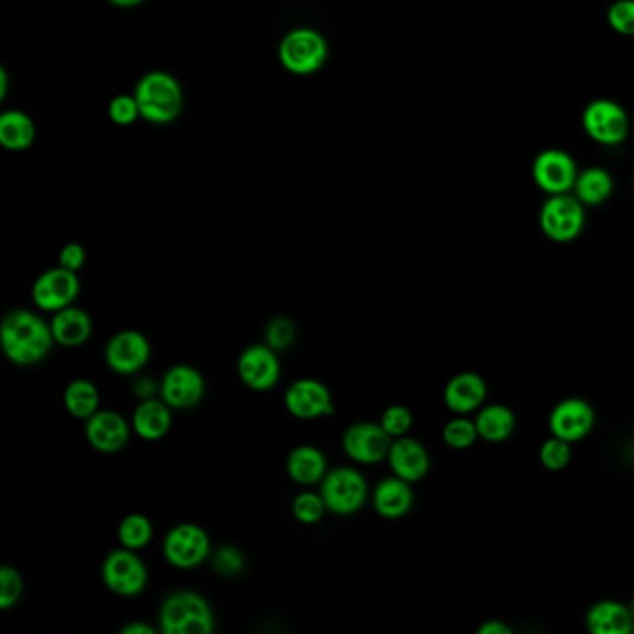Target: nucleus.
I'll list each match as a JSON object with an SVG mask.
<instances>
[{"instance_id": "19", "label": "nucleus", "mask_w": 634, "mask_h": 634, "mask_svg": "<svg viewBox=\"0 0 634 634\" xmlns=\"http://www.w3.org/2000/svg\"><path fill=\"white\" fill-rule=\"evenodd\" d=\"M86 437L101 453H118L129 442V426L116 411H97L87 419Z\"/></svg>"}, {"instance_id": "20", "label": "nucleus", "mask_w": 634, "mask_h": 634, "mask_svg": "<svg viewBox=\"0 0 634 634\" xmlns=\"http://www.w3.org/2000/svg\"><path fill=\"white\" fill-rule=\"evenodd\" d=\"M488 397L484 378L474 373H461L448 381L445 387V404L458 415H467L479 410Z\"/></svg>"}, {"instance_id": "3", "label": "nucleus", "mask_w": 634, "mask_h": 634, "mask_svg": "<svg viewBox=\"0 0 634 634\" xmlns=\"http://www.w3.org/2000/svg\"><path fill=\"white\" fill-rule=\"evenodd\" d=\"M158 620L166 634H207L214 631L211 607L193 591L169 596L162 604Z\"/></svg>"}, {"instance_id": "21", "label": "nucleus", "mask_w": 634, "mask_h": 634, "mask_svg": "<svg viewBox=\"0 0 634 634\" xmlns=\"http://www.w3.org/2000/svg\"><path fill=\"white\" fill-rule=\"evenodd\" d=\"M633 623L631 607L618 601H599L586 614V627L594 634H629Z\"/></svg>"}, {"instance_id": "13", "label": "nucleus", "mask_w": 634, "mask_h": 634, "mask_svg": "<svg viewBox=\"0 0 634 634\" xmlns=\"http://www.w3.org/2000/svg\"><path fill=\"white\" fill-rule=\"evenodd\" d=\"M536 185L548 193H567L575 187L577 166L566 151L548 150L538 155L532 166Z\"/></svg>"}, {"instance_id": "39", "label": "nucleus", "mask_w": 634, "mask_h": 634, "mask_svg": "<svg viewBox=\"0 0 634 634\" xmlns=\"http://www.w3.org/2000/svg\"><path fill=\"white\" fill-rule=\"evenodd\" d=\"M214 567L220 575H225V577L238 575L244 567L243 553L238 549L225 545V548L219 549V553L214 556Z\"/></svg>"}, {"instance_id": "30", "label": "nucleus", "mask_w": 634, "mask_h": 634, "mask_svg": "<svg viewBox=\"0 0 634 634\" xmlns=\"http://www.w3.org/2000/svg\"><path fill=\"white\" fill-rule=\"evenodd\" d=\"M118 536L124 548L138 551L150 543L151 536H153V525L148 517L131 514V516L125 517L119 525Z\"/></svg>"}, {"instance_id": "32", "label": "nucleus", "mask_w": 634, "mask_h": 634, "mask_svg": "<svg viewBox=\"0 0 634 634\" xmlns=\"http://www.w3.org/2000/svg\"><path fill=\"white\" fill-rule=\"evenodd\" d=\"M570 460H572V447L564 439L553 436L541 445L540 461L549 471H562Z\"/></svg>"}, {"instance_id": "18", "label": "nucleus", "mask_w": 634, "mask_h": 634, "mask_svg": "<svg viewBox=\"0 0 634 634\" xmlns=\"http://www.w3.org/2000/svg\"><path fill=\"white\" fill-rule=\"evenodd\" d=\"M387 458H389V466L395 477L406 482H416L428 473V450L411 437H398L397 442L391 443Z\"/></svg>"}, {"instance_id": "45", "label": "nucleus", "mask_w": 634, "mask_h": 634, "mask_svg": "<svg viewBox=\"0 0 634 634\" xmlns=\"http://www.w3.org/2000/svg\"><path fill=\"white\" fill-rule=\"evenodd\" d=\"M631 612H633V615H634V601H633V603H631Z\"/></svg>"}, {"instance_id": "43", "label": "nucleus", "mask_w": 634, "mask_h": 634, "mask_svg": "<svg viewBox=\"0 0 634 634\" xmlns=\"http://www.w3.org/2000/svg\"><path fill=\"white\" fill-rule=\"evenodd\" d=\"M108 2L118 8H132L142 4L143 0H108Z\"/></svg>"}, {"instance_id": "17", "label": "nucleus", "mask_w": 634, "mask_h": 634, "mask_svg": "<svg viewBox=\"0 0 634 634\" xmlns=\"http://www.w3.org/2000/svg\"><path fill=\"white\" fill-rule=\"evenodd\" d=\"M206 392V379L193 367L175 365L162 378V398L169 408L187 410L198 404Z\"/></svg>"}, {"instance_id": "38", "label": "nucleus", "mask_w": 634, "mask_h": 634, "mask_svg": "<svg viewBox=\"0 0 634 634\" xmlns=\"http://www.w3.org/2000/svg\"><path fill=\"white\" fill-rule=\"evenodd\" d=\"M609 23L623 36H634V0H618L609 10Z\"/></svg>"}, {"instance_id": "12", "label": "nucleus", "mask_w": 634, "mask_h": 634, "mask_svg": "<svg viewBox=\"0 0 634 634\" xmlns=\"http://www.w3.org/2000/svg\"><path fill=\"white\" fill-rule=\"evenodd\" d=\"M596 424V413L583 398H566L554 406L549 416V428L554 437L567 443L580 442Z\"/></svg>"}, {"instance_id": "33", "label": "nucleus", "mask_w": 634, "mask_h": 634, "mask_svg": "<svg viewBox=\"0 0 634 634\" xmlns=\"http://www.w3.org/2000/svg\"><path fill=\"white\" fill-rule=\"evenodd\" d=\"M326 510L328 506L324 503L322 495H317V493H300L298 497L294 498V517L304 525L320 521Z\"/></svg>"}, {"instance_id": "10", "label": "nucleus", "mask_w": 634, "mask_h": 634, "mask_svg": "<svg viewBox=\"0 0 634 634\" xmlns=\"http://www.w3.org/2000/svg\"><path fill=\"white\" fill-rule=\"evenodd\" d=\"M79 291L81 283L75 272L58 267L39 275L32 289V298L45 312H60L75 302Z\"/></svg>"}, {"instance_id": "42", "label": "nucleus", "mask_w": 634, "mask_h": 634, "mask_svg": "<svg viewBox=\"0 0 634 634\" xmlns=\"http://www.w3.org/2000/svg\"><path fill=\"white\" fill-rule=\"evenodd\" d=\"M121 633L124 634H153L155 631L150 627V625H145V623H129V625H125L121 629Z\"/></svg>"}, {"instance_id": "29", "label": "nucleus", "mask_w": 634, "mask_h": 634, "mask_svg": "<svg viewBox=\"0 0 634 634\" xmlns=\"http://www.w3.org/2000/svg\"><path fill=\"white\" fill-rule=\"evenodd\" d=\"M63 402L71 415L77 419H90L99 408V391L92 381L75 379L66 389Z\"/></svg>"}, {"instance_id": "31", "label": "nucleus", "mask_w": 634, "mask_h": 634, "mask_svg": "<svg viewBox=\"0 0 634 634\" xmlns=\"http://www.w3.org/2000/svg\"><path fill=\"white\" fill-rule=\"evenodd\" d=\"M479 430L477 423L469 421L466 416L460 415L448 421L447 426L443 428V439L448 447L456 448V450H463V448L473 447L474 442L479 439Z\"/></svg>"}, {"instance_id": "1", "label": "nucleus", "mask_w": 634, "mask_h": 634, "mask_svg": "<svg viewBox=\"0 0 634 634\" xmlns=\"http://www.w3.org/2000/svg\"><path fill=\"white\" fill-rule=\"evenodd\" d=\"M0 341L8 360L15 365H34L49 354L52 347V330L38 315L17 309L4 318Z\"/></svg>"}, {"instance_id": "6", "label": "nucleus", "mask_w": 634, "mask_h": 634, "mask_svg": "<svg viewBox=\"0 0 634 634\" xmlns=\"http://www.w3.org/2000/svg\"><path fill=\"white\" fill-rule=\"evenodd\" d=\"M540 225L554 243H570L585 227L583 203L567 193H554L541 207Z\"/></svg>"}, {"instance_id": "37", "label": "nucleus", "mask_w": 634, "mask_h": 634, "mask_svg": "<svg viewBox=\"0 0 634 634\" xmlns=\"http://www.w3.org/2000/svg\"><path fill=\"white\" fill-rule=\"evenodd\" d=\"M108 116L119 127H127L134 124L138 118H142L134 95H118L108 106Z\"/></svg>"}, {"instance_id": "14", "label": "nucleus", "mask_w": 634, "mask_h": 634, "mask_svg": "<svg viewBox=\"0 0 634 634\" xmlns=\"http://www.w3.org/2000/svg\"><path fill=\"white\" fill-rule=\"evenodd\" d=\"M105 355L114 373L132 374L150 361L151 344L140 331H119L106 344Z\"/></svg>"}, {"instance_id": "16", "label": "nucleus", "mask_w": 634, "mask_h": 634, "mask_svg": "<svg viewBox=\"0 0 634 634\" xmlns=\"http://www.w3.org/2000/svg\"><path fill=\"white\" fill-rule=\"evenodd\" d=\"M280 360L270 347H249L238 360V376L254 391H267L280 379Z\"/></svg>"}, {"instance_id": "41", "label": "nucleus", "mask_w": 634, "mask_h": 634, "mask_svg": "<svg viewBox=\"0 0 634 634\" xmlns=\"http://www.w3.org/2000/svg\"><path fill=\"white\" fill-rule=\"evenodd\" d=\"M480 634H510V627L504 625L503 622H497V620H490L485 622L484 625H480Z\"/></svg>"}, {"instance_id": "8", "label": "nucleus", "mask_w": 634, "mask_h": 634, "mask_svg": "<svg viewBox=\"0 0 634 634\" xmlns=\"http://www.w3.org/2000/svg\"><path fill=\"white\" fill-rule=\"evenodd\" d=\"M103 580L108 590L121 597H132L148 585V570L132 549H118L103 564Z\"/></svg>"}, {"instance_id": "36", "label": "nucleus", "mask_w": 634, "mask_h": 634, "mask_svg": "<svg viewBox=\"0 0 634 634\" xmlns=\"http://www.w3.org/2000/svg\"><path fill=\"white\" fill-rule=\"evenodd\" d=\"M379 424L384 426L387 434L391 437H402L410 432L413 424V415L406 406H391L384 411Z\"/></svg>"}, {"instance_id": "27", "label": "nucleus", "mask_w": 634, "mask_h": 634, "mask_svg": "<svg viewBox=\"0 0 634 634\" xmlns=\"http://www.w3.org/2000/svg\"><path fill=\"white\" fill-rule=\"evenodd\" d=\"M36 138V127L25 113L8 110L0 116V143L10 151L28 150Z\"/></svg>"}, {"instance_id": "26", "label": "nucleus", "mask_w": 634, "mask_h": 634, "mask_svg": "<svg viewBox=\"0 0 634 634\" xmlns=\"http://www.w3.org/2000/svg\"><path fill=\"white\" fill-rule=\"evenodd\" d=\"M474 423L482 439L490 443H503L516 430V415L510 408L503 404L485 406L480 410Z\"/></svg>"}, {"instance_id": "44", "label": "nucleus", "mask_w": 634, "mask_h": 634, "mask_svg": "<svg viewBox=\"0 0 634 634\" xmlns=\"http://www.w3.org/2000/svg\"><path fill=\"white\" fill-rule=\"evenodd\" d=\"M8 92V75L4 69H0V97L4 99V95Z\"/></svg>"}, {"instance_id": "28", "label": "nucleus", "mask_w": 634, "mask_h": 634, "mask_svg": "<svg viewBox=\"0 0 634 634\" xmlns=\"http://www.w3.org/2000/svg\"><path fill=\"white\" fill-rule=\"evenodd\" d=\"M575 193L585 206H599L612 192V177L603 168H590L577 175Z\"/></svg>"}, {"instance_id": "4", "label": "nucleus", "mask_w": 634, "mask_h": 634, "mask_svg": "<svg viewBox=\"0 0 634 634\" xmlns=\"http://www.w3.org/2000/svg\"><path fill=\"white\" fill-rule=\"evenodd\" d=\"M328 60V44L313 28H296L280 44V62L293 75H313Z\"/></svg>"}, {"instance_id": "24", "label": "nucleus", "mask_w": 634, "mask_h": 634, "mask_svg": "<svg viewBox=\"0 0 634 634\" xmlns=\"http://www.w3.org/2000/svg\"><path fill=\"white\" fill-rule=\"evenodd\" d=\"M132 426L137 430L138 436L148 442H155L166 436L172 426L168 404L161 400H145L134 411Z\"/></svg>"}, {"instance_id": "25", "label": "nucleus", "mask_w": 634, "mask_h": 634, "mask_svg": "<svg viewBox=\"0 0 634 634\" xmlns=\"http://www.w3.org/2000/svg\"><path fill=\"white\" fill-rule=\"evenodd\" d=\"M286 471L296 484H317L326 477V458L318 448L304 447L294 448L286 460Z\"/></svg>"}, {"instance_id": "23", "label": "nucleus", "mask_w": 634, "mask_h": 634, "mask_svg": "<svg viewBox=\"0 0 634 634\" xmlns=\"http://www.w3.org/2000/svg\"><path fill=\"white\" fill-rule=\"evenodd\" d=\"M50 330L55 341L63 347H79L92 336V318L86 312L77 307L60 309L50 322Z\"/></svg>"}, {"instance_id": "5", "label": "nucleus", "mask_w": 634, "mask_h": 634, "mask_svg": "<svg viewBox=\"0 0 634 634\" xmlns=\"http://www.w3.org/2000/svg\"><path fill=\"white\" fill-rule=\"evenodd\" d=\"M320 495L328 510L337 516H350L367 501V482L355 469L339 467L324 477Z\"/></svg>"}, {"instance_id": "7", "label": "nucleus", "mask_w": 634, "mask_h": 634, "mask_svg": "<svg viewBox=\"0 0 634 634\" xmlns=\"http://www.w3.org/2000/svg\"><path fill=\"white\" fill-rule=\"evenodd\" d=\"M209 551H211L209 535L192 523L177 525L169 530L164 540V556L172 566L180 570L199 566L209 556Z\"/></svg>"}, {"instance_id": "15", "label": "nucleus", "mask_w": 634, "mask_h": 634, "mask_svg": "<svg viewBox=\"0 0 634 634\" xmlns=\"http://www.w3.org/2000/svg\"><path fill=\"white\" fill-rule=\"evenodd\" d=\"M286 410L298 419H318L333 413V398L317 379H296L285 392Z\"/></svg>"}, {"instance_id": "11", "label": "nucleus", "mask_w": 634, "mask_h": 634, "mask_svg": "<svg viewBox=\"0 0 634 634\" xmlns=\"http://www.w3.org/2000/svg\"><path fill=\"white\" fill-rule=\"evenodd\" d=\"M344 453L357 463H378L389 455L391 436L381 424L355 423L342 436Z\"/></svg>"}, {"instance_id": "9", "label": "nucleus", "mask_w": 634, "mask_h": 634, "mask_svg": "<svg viewBox=\"0 0 634 634\" xmlns=\"http://www.w3.org/2000/svg\"><path fill=\"white\" fill-rule=\"evenodd\" d=\"M583 125L591 140L603 145L623 142L629 132L627 114L614 101L599 99L586 106Z\"/></svg>"}, {"instance_id": "35", "label": "nucleus", "mask_w": 634, "mask_h": 634, "mask_svg": "<svg viewBox=\"0 0 634 634\" xmlns=\"http://www.w3.org/2000/svg\"><path fill=\"white\" fill-rule=\"evenodd\" d=\"M267 344L272 350H285L293 344L296 337V326L293 320L286 317H278L268 324Z\"/></svg>"}, {"instance_id": "22", "label": "nucleus", "mask_w": 634, "mask_h": 634, "mask_svg": "<svg viewBox=\"0 0 634 634\" xmlns=\"http://www.w3.org/2000/svg\"><path fill=\"white\" fill-rule=\"evenodd\" d=\"M374 508L379 516L386 519H398L404 517L410 512L413 504V492L410 482L392 477V479L381 480L374 490Z\"/></svg>"}, {"instance_id": "34", "label": "nucleus", "mask_w": 634, "mask_h": 634, "mask_svg": "<svg viewBox=\"0 0 634 634\" xmlns=\"http://www.w3.org/2000/svg\"><path fill=\"white\" fill-rule=\"evenodd\" d=\"M23 594V580L13 567H0V609H12Z\"/></svg>"}, {"instance_id": "40", "label": "nucleus", "mask_w": 634, "mask_h": 634, "mask_svg": "<svg viewBox=\"0 0 634 634\" xmlns=\"http://www.w3.org/2000/svg\"><path fill=\"white\" fill-rule=\"evenodd\" d=\"M58 261H60V267L77 272L79 268H82L84 261H86V251H84L81 244H68V246L60 251Z\"/></svg>"}, {"instance_id": "2", "label": "nucleus", "mask_w": 634, "mask_h": 634, "mask_svg": "<svg viewBox=\"0 0 634 634\" xmlns=\"http://www.w3.org/2000/svg\"><path fill=\"white\" fill-rule=\"evenodd\" d=\"M140 116L151 124L166 125L177 119L183 108V90L175 77L151 71L138 81L134 90Z\"/></svg>"}]
</instances>
